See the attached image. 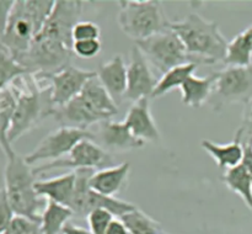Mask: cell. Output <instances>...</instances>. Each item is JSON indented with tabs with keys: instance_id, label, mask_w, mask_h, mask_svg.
Instances as JSON below:
<instances>
[{
	"instance_id": "cell-37",
	"label": "cell",
	"mask_w": 252,
	"mask_h": 234,
	"mask_svg": "<svg viewBox=\"0 0 252 234\" xmlns=\"http://www.w3.org/2000/svg\"><path fill=\"white\" fill-rule=\"evenodd\" d=\"M240 128L244 131V134H252V101L245 105V110H244V122Z\"/></svg>"
},
{
	"instance_id": "cell-13",
	"label": "cell",
	"mask_w": 252,
	"mask_h": 234,
	"mask_svg": "<svg viewBox=\"0 0 252 234\" xmlns=\"http://www.w3.org/2000/svg\"><path fill=\"white\" fill-rule=\"evenodd\" d=\"M33 75V74H32ZM36 76L39 79H46L51 85L52 101L56 107H61L73 100L81 93L85 84L90 79L95 78L96 71L85 70L69 66L63 70L49 76Z\"/></svg>"
},
{
	"instance_id": "cell-10",
	"label": "cell",
	"mask_w": 252,
	"mask_h": 234,
	"mask_svg": "<svg viewBox=\"0 0 252 234\" xmlns=\"http://www.w3.org/2000/svg\"><path fill=\"white\" fill-rule=\"evenodd\" d=\"M113 162L115 159L112 154L97 144L96 140L83 139L66 157L33 167V172L38 175L54 169H74V171L79 169H91L97 171L113 167Z\"/></svg>"
},
{
	"instance_id": "cell-39",
	"label": "cell",
	"mask_w": 252,
	"mask_h": 234,
	"mask_svg": "<svg viewBox=\"0 0 252 234\" xmlns=\"http://www.w3.org/2000/svg\"><path fill=\"white\" fill-rule=\"evenodd\" d=\"M62 234H91V232L88 231V229L83 228V227L75 226V224L71 223V222H68L66 226L64 227Z\"/></svg>"
},
{
	"instance_id": "cell-1",
	"label": "cell",
	"mask_w": 252,
	"mask_h": 234,
	"mask_svg": "<svg viewBox=\"0 0 252 234\" xmlns=\"http://www.w3.org/2000/svg\"><path fill=\"white\" fill-rule=\"evenodd\" d=\"M16 89L17 101L11 118L7 139L10 144L33 130L56 108L52 101L51 85L38 83L32 74H25L12 83Z\"/></svg>"
},
{
	"instance_id": "cell-33",
	"label": "cell",
	"mask_w": 252,
	"mask_h": 234,
	"mask_svg": "<svg viewBox=\"0 0 252 234\" xmlns=\"http://www.w3.org/2000/svg\"><path fill=\"white\" fill-rule=\"evenodd\" d=\"M102 49L100 39L76 41L73 43V53L84 59H90L97 56Z\"/></svg>"
},
{
	"instance_id": "cell-29",
	"label": "cell",
	"mask_w": 252,
	"mask_h": 234,
	"mask_svg": "<svg viewBox=\"0 0 252 234\" xmlns=\"http://www.w3.org/2000/svg\"><path fill=\"white\" fill-rule=\"evenodd\" d=\"M25 74H29V71L12 57L6 47L0 43V90L11 85Z\"/></svg>"
},
{
	"instance_id": "cell-11",
	"label": "cell",
	"mask_w": 252,
	"mask_h": 234,
	"mask_svg": "<svg viewBox=\"0 0 252 234\" xmlns=\"http://www.w3.org/2000/svg\"><path fill=\"white\" fill-rule=\"evenodd\" d=\"M83 139L96 140V138L91 131L59 127L58 130L46 135L38 143V145L25 157V160L30 165L41 162H54L66 157L73 150V148Z\"/></svg>"
},
{
	"instance_id": "cell-4",
	"label": "cell",
	"mask_w": 252,
	"mask_h": 234,
	"mask_svg": "<svg viewBox=\"0 0 252 234\" xmlns=\"http://www.w3.org/2000/svg\"><path fill=\"white\" fill-rule=\"evenodd\" d=\"M53 0H17L0 43L6 47L15 59L27 52L51 15Z\"/></svg>"
},
{
	"instance_id": "cell-7",
	"label": "cell",
	"mask_w": 252,
	"mask_h": 234,
	"mask_svg": "<svg viewBox=\"0 0 252 234\" xmlns=\"http://www.w3.org/2000/svg\"><path fill=\"white\" fill-rule=\"evenodd\" d=\"M73 49L61 42L38 33L31 46L17 62L29 71L37 76H49L71 66Z\"/></svg>"
},
{
	"instance_id": "cell-20",
	"label": "cell",
	"mask_w": 252,
	"mask_h": 234,
	"mask_svg": "<svg viewBox=\"0 0 252 234\" xmlns=\"http://www.w3.org/2000/svg\"><path fill=\"white\" fill-rule=\"evenodd\" d=\"M75 171H70L51 179L39 180V181L37 180L34 189L37 194L43 199L70 208L74 190H75Z\"/></svg>"
},
{
	"instance_id": "cell-26",
	"label": "cell",
	"mask_w": 252,
	"mask_h": 234,
	"mask_svg": "<svg viewBox=\"0 0 252 234\" xmlns=\"http://www.w3.org/2000/svg\"><path fill=\"white\" fill-rule=\"evenodd\" d=\"M197 68H198V64H182V66L175 67V68L170 69L169 71L162 74L161 78L158 80L154 91H153L152 99H159L174 89L181 88V85L187 80V78L194 74Z\"/></svg>"
},
{
	"instance_id": "cell-40",
	"label": "cell",
	"mask_w": 252,
	"mask_h": 234,
	"mask_svg": "<svg viewBox=\"0 0 252 234\" xmlns=\"http://www.w3.org/2000/svg\"><path fill=\"white\" fill-rule=\"evenodd\" d=\"M245 32H246V34H248V37H249V39H250V42L252 43V25H251V26H249L248 29L245 30Z\"/></svg>"
},
{
	"instance_id": "cell-38",
	"label": "cell",
	"mask_w": 252,
	"mask_h": 234,
	"mask_svg": "<svg viewBox=\"0 0 252 234\" xmlns=\"http://www.w3.org/2000/svg\"><path fill=\"white\" fill-rule=\"evenodd\" d=\"M106 234H129V232L120 218H115L111 222Z\"/></svg>"
},
{
	"instance_id": "cell-23",
	"label": "cell",
	"mask_w": 252,
	"mask_h": 234,
	"mask_svg": "<svg viewBox=\"0 0 252 234\" xmlns=\"http://www.w3.org/2000/svg\"><path fill=\"white\" fill-rule=\"evenodd\" d=\"M17 93L14 85H9L0 90V149L2 150L5 157L15 152L12 145L7 139L11 118L16 107Z\"/></svg>"
},
{
	"instance_id": "cell-2",
	"label": "cell",
	"mask_w": 252,
	"mask_h": 234,
	"mask_svg": "<svg viewBox=\"0 0 252 234\" xmlns=\"http://www.w3.org/2000/svg\"><path fill=\"white\" fill-rule=\"evenodd\" d=\"M5 159L4 190L12 211L16 216L41 221L47 200L39 196L34 189L37 175L33 167L16 152Z\"/></svg>"
},
{
	"instance_id": "cell-28",
	"label": "cell",
	"mask_w": 252,
	"mask_h": 234,
	"mask_svg": "<svg viewBox=\"0 0 252 234\" xmlns=\"http://www.w3.org/2000/svg\"><path fill=\"white\" fill-rule=\"evenodd\" d=\"M120 219L127 227L129 234H165L159 222L138 207L123 214Z\"/></svg>"
},
{
	"instance_id": "cell-12",
	"label": "cell",
	"mask_w": 252,
	"mask_h": 234,
	"mask_svg": "<svg viewBox=\"0 0 252 234\" xmlns=\"http://www.w3.org/2000/svg\"><path fill=\"white\" fill-rule=\"evenodd\" d=\"M83 4L80 0H57L39 33L73 49V29L80 21Z\"/></svg>"
},
{
	"instance_id": "cell-31",
	"label": "cell",
	"mask_w": 252,
	"mask_h": 234,
	"mask_svg": "<svg viewBox=\"0 0 252 234\" xmlns=\"http://www.w3.org/2000/svg\"><path fill=\"white\" fill-rule=\"evenodd\" d=\"M113 217L115 216L106 209H95L86 217L89 231L91 234H106L111 222L115 219Z\"/></svg>"
},
{
	"instance_id": "cell-14",
	"label": "cell",
	"mask_w": 252,
	"mask_h": 234,
	"mask_svg": "<svg viewBox=\"0 0 252 234\" xmlns=\"http://www.w3.org/2000/svg\"><path fill=\"white\" fill-rule=\"evenodd\" d=\"M158 80L150 69V64L137 46L132 47L129 63L127 64V91L125 100L135 101L150 99Z\"/></svg>"
},
{
	"instance_id": "cell-19",
	"label": "cell",
	"mask_w": 252,
	"mask_h": 234,
	"mask_svg": "<svg viewBox=\"0 0 252 234\" xmlns=\"http://www.w3.org/2000/svg\"><path fill=\"white\" fill-rule=\"evenodd\" d=\"M130 164L123 162L118 165L97 170L90 179V187L105 196L116 197L127 186Z\"/></svg>"
},
{
	"instance_id": "cell-34",
	"label": "cell",
	"mask_w": 252,
	"mask_h": 234,
	"mask_svg": "<svg viewBox=\"0 0 252 234\" xmlns=\"http://www.w3.org/2000/svg\"><path fill=\"white\" fill-rule=\"evenodd\" d=\"M14 216V211H12L11 206L7 201L6 192L2 187V189H0V234L5 233Z\"/></svg>"
},
{
	"instance_id": "cell-8",
	"label": "cell",
	"mask_w": 252,
	"mask_h": 234,
	"mask_svg": "<svg viewBox=\"0 0 252 234\" xmlns=\"http://www.w3.org/2000/svg\"><path fill=\"white\" fill-rule=\"evenodd\" d=\"M94 172L95 170L91 169L75 170V190H74L73 201L70 204V209L73 211L74 216L88 217L89 213L95 209H106L117 218H121L123 214L135 208L134 204L129 202L123 201L117 197L105 196L91 189L90 179Z\"/></svg>"
},
{
	"instance_id": "cell-27",
	"label": "cell",
	"mask_w": 252,
	"mask_h": 234,
	"mask_svg": "<svg viewBox=\"0 0 252 234\" xmlns=\"http://www.w3.org/2000/svg\"><path fill=\"white\" fill-rule=\"evenodd\" d=\"M223 63L226 67H248L252 64V43L245 31L236 34L228 42L225 58Z\"/></svg>"
},
{
	"instance_id": "cell-3",
	"label": "cell",
	"mask_w": 252,
	"mask_h": 234,
	"mask_svg": "<svg viewBox=\"0 0 252 234\" xmlns=\"http://www.w3.org/2000/svg\"><path fill=\"white\" fill-rule=\"evenodd\" d=\"M169 27L181 38L187 52L202 64L223 63L228 41L221 33L218 22L189 14L179 21H170Z\"/></svg>"
},
{
	"instance_id": "cell-25",
	"label": "cell",
	"mask_w": 252,
	"mask_h": 234,
	"mask_svg": "<svg viewBox=\"0 0 252 234\" xmlns=\"http://www.w3.org/2000/svg\"><path fill=\"white\" fill-rule=\"evenodd\" d=\"M74 216L68 207L47 200L46 208L41 216V227L43 234H59Z\"/></svg>"
},
{
	"instance_id": "cell-30",
	"label": "cell",
	"mask_w": 252,
	"mask_h": 234,
	"mask_svg": "<svg viewBox=\"0 0 252 234\" xmlns=\"http://www.w3.org/2000/svg\"><path fill=\"white\" fill-rule=\"evenodd\" d=\"M4 234H43L41 221L27 218L15 214Z\"/></svg>"
},
{
	"instance_id": "cell-24",
	"label": "cell",
	"mask_w": 252,
	"mask_h": 234,
	"mask_svg": "<svg viewBox=\"0 0 252 234\" xmlns=\"http://www.w3.org/2000/svg\"><path fill=\"white\" fill-rule=\"evenodd\" d=\"M221 181L230 191L239 195L246 206L252 209V180L243 164L226 170L221 176Z\"/></svg>"
},
{
	"instance_id": "cell-9",
	"label": "cell",
	"mask_w": 252,
	"mask_h": 234,
	"mask_svg": "<svg viewBox=\"0 0 252 234\" xmlns=\"http://www.w3.org/2000/svg\"><path fill=\"white\" fill-rule=\"evenodd\" d=\"M252 101V64L248 67H225L217 71V81L209 103L220 111L231 103Z\"/></svg>"
},
{
	"instance_id": "cell-32",
	"label": "cell",
	"mask_w": 252,
	"mask_h": 234,
	"mask_svg": "<svg viewBox=\"0 0 252 234\" xmlns=\"http://www.w3.org/2000/svg\"><path fill=\"white\" fill-rule=\"evenodd\" d=\"M101 29L93 21H80L73 29V41H89V39H100Z\"/></svg>"
},
{
	"instance_id": "cell-21",
	"label": "cell",
	"mask_w": 252,
	"mask_h": 234,
	"mask_svg": "<svg viewBox=\"0 0 252 234\" xmlns=\"http://www.w3.org/2000/svg\"><path fill=\"white\" fill-rule=\"evenodd\" d=\"M244 131L239 128L233 142L218 144L209 139H203L201 147L216 160L219 169H231L243 163L244 159Z\"/></svg>"
},
{
	"instance_id": "cell-17",
	"label": "cell",
	"mask_w": 252,
	"mask_h": 234,
	"mask_svg": "<svg viewBox=\"0 0 252 234\" xmlns=\"http://www.w3.org/2000/svg\"><path fill=\"white\" fill-rule=\"evenodd\" d=\"M97 131V135H95L96 140L102 143L108 149L125 152L130 149H139L145 144L143 140L133 135L125 121L122 122H116L112 120L103 121L98 123Z\"/></svg>"
},
{
	"instance_id": "cell-36",
	"label": "cell",
	"mask_w": 252,
	"mask_h": 234,
	"mask_svg": "<svg viewBox=\"0 0 252 234\" xmlns=\"http://www.w3.org/2000/svg\"><path fill=\"white\" fill-rule=\"evenodd\" d=\"M243 143H244V159L241 164L245 167V169L248 170L249 175H250L252 180V143L250 138H246L244 139L243 135Z\"/></svg>"
},
{
	"instance_id": "cell-35",
	"label": "cell",
	"mask_w": 252,
	"mask_h": 234,
	"mask_svg": "<svg viewBox=\"0 0 252 234\" xmlns=\"http://www.w3.org/2000/svg\"><path fill=\"white\" fill-rule=\"evenodd\" d=\"M15 2V0H0V38L6 29Z\"/></svg>"
},
{
	"instance_id": "cell-41",
	"label": "cell",
	"mask_w": 252,
	"mask_h": 234,
	"mask_svg": "<svg viewBox=\"0 0 252 234\" xmlns=\"http://www.w3.org/2000/svg\"><path fill=\"white\" fill-rule=\"evenodd\" d=\"M249 138H250V140H251V143H252V134H249Z\"/></svg>"
},
{
	"instance_id": "cell-16",
	"label": "cell",
	"mask_w": 252,
	"mask_h": 234,
	"mask_svg": "<svg viewBox=\"0 0 252 234\" xmlns=\"http://www.w3.org/2000/svg\"><path fill=\"white\" fill-rule=\"evenodd\" d=\"M125 122L133 135L144 143H158L161 139L160 131L150 110L149 99H140L133 102L126 115Z\"/></svg>"
},
{
	"instance_id": "cell-22",
	"label": "cell",
	"mask_w": 252,
	"mask_h": 234,
	"mask_svg": "<svg viewBox=\"0 0 252 234\" xmlns=\"http://www.w3.org/2000/svg\"><path fill=\"white\" fill-rule=\"evenodd\" d=\"M217 81V73L208 76H197L192 74L181 85L182 102L186 106L199 108L206 102H209Z\"/></svg>"
},
{
	"instance_id": "cell-18",
	"label": "cell",
	"mask_w": 252,
	"mask_h": 234,
	"mask_svg": "<svg viewBox=\"0 0 252 234\" xmlns=\"http://www.w3.org/2000/svg\"><path fill=\"white\" fill-rule=\"evenodd\" d=\"M96 76L116 103L125 100L127 91V64L121 54L101 64Z\"/></svg>"
},
{
	"instance_id": "cell-15",
	"label": "cell",
	"mask_w": 252,
	"mask_h": 234,
	"mask_svg": "<svg viewBox=\"0 0 252 234\" xmlns=\"http://www.w3.org/2000/svg\"><path fill=\"white\" fill-rule=\"evenodd\" d=\"M52 116L61 125V127H70L83 131H89V127L96 123L98 125L103 121H108V118L81 94L64 106L54 108Z\"/></svg>"
},
{
	"instance_id": "cell-5",
	"label": "cell",
	"mask_w": 252,
	"mask_h": 234,
	"mask_svg": "<svg viewBox=\"0 0 252 234\" xmlns=\"http://www.w3.org/2000/svg\"><path fill=\"white\" fill-rule=\"evenodd\" d=\"M117 21L126 36L135 42L143 41L169 29L161 1L157 0H123L118 2Z\"/></svg>"
},
{
	"instance_id": "cell-6",
	"label": "cell",
	"mask_w": 252,
	"mask_h": 234,
	"mask_svg": "<svg viewBox=\"0 0 252 234\" xmlns=\"http://www.w3.org/2000/svg\"><path fill=\"white\" fill-rule=\"evenodd\" d=\"M135 46L139 48L148 63L161 74L182 64H202L196 57L187 52L181 38L170 27L149 38L135 42Z\"/></svg>"
}]
</instances>
